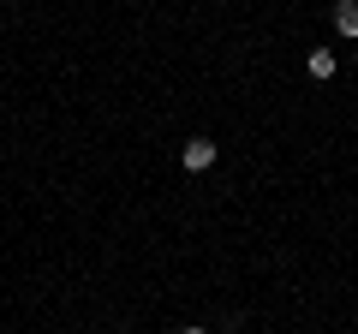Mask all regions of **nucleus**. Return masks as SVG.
I'll return each instance as SVG.
<instances>
[{
    "label": "nucleus",
    "instance_id": "39448f33",
    "mask_svg": "<svg viewBox=\"0 0 358 334\" xmlns=\"http://www.w3.org/2000/svg\"><path fill=\"white\" fill-rule=\"evenodd\" d=\"M352 66H358V48H352Z\"/></svg>",
    "mask_w": 358,
    "mask_h": 334
},
{
    "label": "nucleus",
    "instance_id": "f03ea898",
    "mask_svg": "<svg viewBox=\"0 0 358 334\" xmlns=\"http://www.w3.org/2000/svg\"><path fill=\"white\" fill-rule=\"evenodd\" d=\"M334 66H341V60H334L329 48H310V54H305V72H310V78H322V84L334 78Z\"/></svg>",
    "mask_w": 358,
    "mask_h": 334
},
{
    "label": "nucleus",
    "instance_id": "f257e3e1",
    "mask_svg": "<svg viewBox=\"0 0 358 334\" xmlns=\"http://www.w3.org/2000/svg\"><path fill=\"white\" fill-rule=\"evenodd\" d=\"M179 161H185V173H203V167H215V143H209V138H192L185 150H179Z\"/></svg>",
    "mask_w": 358,
    "mask_h": 334
},
{
    "label": "nucleus",
    "instance_id": "7ed1b4c3",
    "mask_svg": "<svg viewBox=\"0 0 358 334\" xmlns=\"http://www.w3.org/2000/svg\"><path fill=\"white\" fill-rule=\"evenodd\" d=\"M334 30L358 42V0H341V6H334Z\"/></svg>",
    "mask_w": 358,
    "mask_h": 334
},
{
    "label": "nucleus",
    "instance_id": "20e7f679",
    "mask_svg": "<svg viewBox=\"0 0 358 334\" xmlns=\"http://www.w3.org/2000/svg\"><path fill=\"white\" fill-rule=\"evenodd\" d=\"M179 334H209V328H179Z\"/></svg>",
    "mask_w": 358,
    "mask_h": 334
}]
</instances>
